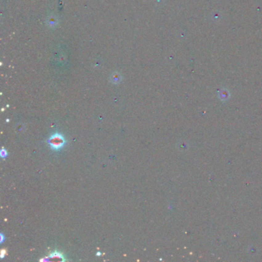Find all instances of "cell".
I'll return each instance as SVG.
<instances>
[{
  "label": "cell",
  "mask_w": 262,
  "mask_h": 262,
  "mask_svg": "<svg viewBox=\"0 0 262 262\" xmlns=\"http://www.w3.org/2000/svg\"><path fill=\"white\" fill-rule=\"evenodd\" d=\"M1 156L2 158H5V157H6V156H7V152H6V151H5L4 149L2 150V151H1Z\"/></svg>",
  "instance_id": "obj_2"
},
{
  "label": "cell",
  "mask_w": 262,
  "mask_h": 262,
  "mask_svg": "<svg viewBox=\"0 0 262 262\" xmlns=\"http://www.w3.org/2000/svg\"><path fill=\"white\" fill-rule=\"evenodd\" d=\"M48 144L53 150H59L66 144V139L62 135L55 133L48 139Z\"/></svg>",
  "instance_id": "obj_1"
},
{
  "label": "cell",
  "mask_w": 262,
  "mask_h": 262,
  "mask_svg": "<svg viewBox=\"0 0 262 262\" xmlns=\"http://www.w3.org/2000/svg\"><path fill=\"white\" fill-rule=\"evenodd\" d=\"M6 252L5 250H2V252H1V257L2 258H3V257L5 256V255H6Z\"/></svg>",
  "instance_id": "obj_3"
}]
</instances>
